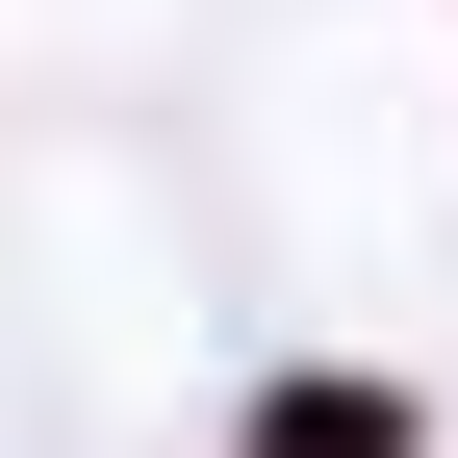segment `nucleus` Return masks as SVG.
<instances>
[{
	"label": "nucleus",
	"mask_w": 458,
	"mask_h": 458,
	"mask_svg": "<svg viewBox=\"0 0 458 458\" xmlns=\"http://www.w3.org/2000/svg\"><path fill=\"white\" fill-rule=\"evenodd\" d=\"M255 458H408V408H382V382H280Z\"/></svg>",
	"instance_id": "f257e3e1"
}]
</instances>
